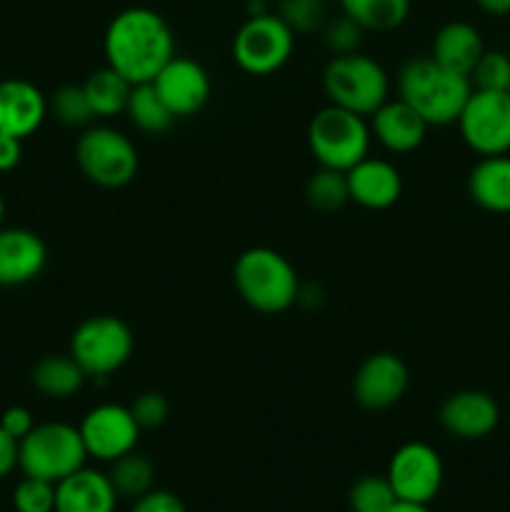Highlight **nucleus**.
Returning <instances> with one entry per match:
<instances>
[{
  "instance_id": "1",
  "label": "nucleus",
  "mask_w": 510,
  "mask_h": 512,
  "mask_svg": "<svg viewBox=\"0 0 510 512\" xmlns=\"http://www.w3.org/2000/svg\"><path fill=\"white\" fill-rule=\"evenodd\" d=\"M105 65L118 70L128 83H153L175 55V38L160 13L150 8L120 10L103 38Z\"/></svg>"
},
{
  "instance_id": "2",
  "label": "nucleus",
  "mask_w": 510,
  "mask_h": 512,
  "mask_svg": "<svg viewBox=\"0 0 510 512\" xmlns=\"http://www.w3.org/2000/svg\"><path fill=\"white\" fill-rule=\"evenodd\" d=\"M470 93L468 75L443 68L430 55L408 60L398 73V98L418 110L428 125L458 123Z\"/></svg>"
},
{
  "instance_id": "3",
  "label": "nucleus",
  "mask_w": 510,
  "mask_h": 512,
  "mask_svg": "<svg viewBox=\"0 0 510 512\" xmlns=\"http://www.w3.org/2000/svg\"><path fill=\"white\" fill-rule=\"evenodd\" d=\"M240 298L263 315L285 313L298 303L300 280L290 260L273 248H248L233 265Z\"/></svg>"
},
{
  "instance_id": "4",
  "label": "nucleus",
  "mask_w": 510,
  "mask_h": 512,
  "mask_svg": "<svg viewBox=\"0 0 510 512\" xmlns=\"http://www.w3.org/2000/svg\"><path fill=\"white\" fill-rule=\"evenodd\" d=\"M325 95L338 108L370 118L390 95V78L383 65L365 53L333 55L323 70Z\"/></svg>"
},
{
  "instance_id": "5",
  "label": "nucleus",
  "mask_w": 510,
  "mask_h": 512,
  "mask_svg": "<svg viewBox=\"0 0 510 512\" xmlns=\"http://www.w3.org/2000/svg\"><path fill=\"white\" fill-rule=\"evenodd\" d=\"M370 125L363 115L350 113L338 105H325L313 115L308 125L310 155L320 168H333L348 173L353 165L368 158Z\"/></svg>"
},
{
  "instance_id": "6",
  "label": "nucleus",
  "mask_w": 510,
  "mask_h": 512,
  "mask_svg": "<svg viewBox=\"0 0 510 512\" xmlns=\"http://www.w3.org/2000/svg\"><path fill=\"white\" fill-rule=\"evenodd\" d=\"M85 450L80 430L68 423L35 425L18 443V468L30 478L58 485L75 470L85 468Z\"/></svg>"
},
{
  "instance_id": "7",
  "label": "nucleus",
  "mask_w": 510,
  "mask_h": 512,
  "mask_svg": "<svg viewBox=\"0 0 510 512\" xmlns=\"http://www.w3.org/2000/svg\"><path fill=\"white\" fill-rule=\"evenodd\" d=\"M75 163L90 183L100 188H123L138 175L135 143L110 125H90L75 143Z\"/></svg>"
},
{
  "instance_id": "8",
  "label": "nucleus",
  "mask_w": 510,
  "mask_h": 512,
  "mask_svg": "<svg viewBox=\"0 0 510 512\" xmlns=\"http://www.w3.org/2000/svg\"><path fill=\"white\" fill-rule=\"evenodd\" d=\"M133 350V330L115 315H93L83 320L70 338V355L93 380H105L118 373Z\"/></svg>"
},
{
  "instance_id": "9",
  "label": "nucleus",
  "mask_w": 510,
  "mask_h": 512,
  "mask_svg": "<svg viewBox=\"0 0 510 512\" xmlns=\"http://www.w3.org/2000/svg\"><path fill=\"white\" fill-rule=\"evenodd\" d=\"M295 33L278 13L253 15L233 38V60L248 75H273L290 60Z\"/></svg>"
},
{
  "instance_id": "10",
  "label": "nucleus",
  "mask_w": 510,
  "mask_h": 512,
  "mask_svg": "<svg viewBox=\"0 0 510 512\" xmlns=\"http://www.w3.org/2000/svg\"><path fill=\"white\" fill-rule=\"evenodd\" d=\"M465 145L480 158L510 153V93L475 90L458 118Z\"/></svg>"
},
{
  "instance_id": "11",
  "label": "nucleus",
  "mask_w": 510,
  "mask_h": 512,
  "mask_svg": "<svg viewBox=\"0 0 510 512\" xmlns=\"http://www.w3.org/2000/svg\"><path fill=\"white\" fill-rule=\"evenodd\" d=\"M385 478L393 485L398 500L428 505L438 498L440 488H443L445 468L438 450L415 440V443H405L395 450Z\"/></svg>"
},
{
  "instance_id": "12",
  "label": "nucleus",
  "mask_w": 510,
  "mask_h": 512,
  "mask_svg": "<svg viewBox=\"0 0 510 512\" xmlns=\"http://www.w3.org/2000/svg\"><path fill=\"white\" fill-rule=\"evenodd\" d=\"M78 430L85 450H88V458L103 460V463H113L120 455L135 450L140 433H143L130 408L115 403L95 405L93 410H88Z\"/></svg>"
},
{
  "instance_id": "13",
  "label": "nucleus",
  "mask_w": 510,
  "mask_h": 512,
  "mask_svg": "<svg viewBox=\"0 0 510 512\" xmlns=\"http://www.w3.org/2000/svg\"><path fill=\"white\" fill-rule=\"evenodd\" d=\"M408 365L395 353H373L360 363L353 378V398L365 410H388L408 390Z\"/></svg>"
},
{
  "instance_id": "14",
  "label": "nucleus",
  "mask_w": 510,
  "mask_h": 512,
  "mask_svg": "<svg viewBox=\"0 0 510 512\" xmlns=\"http://www.w3.org/2000/svg\"><path fill=\"white\" fill-rule=\"evenodd\" d=\"M153 88L175 118L200 113L210 98V78L200 63L190 58H173L153 78Z\"/></svg>"
},
{
  "instance_id": "15",
  "label": "nucleus",
  "mask_w": 510,
  "mask_h": 512,
  "mask_svg": "<svg viewBox=\"0 0 510 512\" xmlns=\"http://www.w3.org/2000/svg\"><path fill=\"white\" fill-rule=\"evenodd\" d=\"M440 425L460 440H483L498 428L500 408L485 390H458L440 405Z\"/></svg>"
},
{
  "instance_id": "16",
  "label": "nucleus",
  "mask_w": 510,
  "mask_h": 512,
  "mask_svg": "<svg viewBox=\"0 0 510 512\" xmlns=\"http://www.w3.org/2000/svg\"><path fill=\"white\" fill-rule=\"evenodd\" d=\"M45 265H48V245L38 233L0 225V288L33 283Z\"/></svg>"
},
{
  "instance_id": "17",
  "label": "nucleus",
  "mask_w": 510,
  "mask_h": 512,
  "mask_svg": "<svg viewBox=\"0 0 510 512\" xmlns=\"http://www.w3.org/2000/svg\"><path fill=\"white\" fill-rule=\"evenodd\" d=\"M48 118V98L23 78L0 80V133L25 140Z\"/></svg>"
},
{
  "instance_id": "18",
  "label": "nucleus",
  "mask_w": 510,
  "mask_h": 512,
  "mask_svg": "<svg viewBox=\"0 0 510 512\" xmlns=\"http://www.w3.org/2000/svg\"><path fill=\"white\" fill-rule=\"evenodd\" d=\"M350 200L360 208L388 210L398 203L403 193V178L393 163L383 158H363L348 170Z\"/></svg>"
},
{
  "instance_id": "19",
  "label": "nucleus",
  "mask_w": 510,
  "mask_h": 512,
  "mask_svg": "<svg viewBox=\"0 0 510 512\" xmlns=\"http://www.w3.org/2000/svg\"><path fill=\"white\" fill-rule=\"evenodd\" d=\"M430 125L405 100H385L370 115V133L390 153H413L423 145Z\"/></svg>"
},
{
  "instance_id": "20",
  "label": "nucleus",
  "mask_w": 510,
  "mask_h": 512,
  "mask_svg": "<svg viewBox=\"0 0 510 512\" xmlns=\"http://www.w3.org/2000/svg\"><path fill=\"white\" fill-rule=\"evenodd\" d=\"M118 493L108 473L80 468L55 485V512H115Z\"/></svg>"
},
{
  "instance_id": "21",
  "label": "nucleus",
  "mask_w": 510,
  "mask_h": 512,
  "mask_svg": "<svg viewBox=\"0 0 510 512\" xmlns=\"http://www.w3.org/2000/svg\"><path fill=\"white\" fill-rule=\"evenodd\" d=\"M483 53L485 45L480 30L475 25L465 23V20H453V23H445L435 33L430 58L443 65V68L470 78Z\"/></svg>"
},
{
  "instance_id": "22",
  "label": "nucleus",
  "mask_w": 510,
  "mask_h": 512,
  "mask_svg": "<svg viewBox=\"0 0 510 512\" xmlns=\"http://www.w3.org/2000/svg\"><path fill=\"white\" fill-rule=\"evenodd\" d=\"M468 193L488 213H510V155H488L473 165Z\"/></svg>"
},
{
  "instance_id": "23",
  "label": "nucleus",
  "mask_w": 510,
  "mask_h": 512,
  "mask_svg": "<svg viewBox=\"0 0 510 512\" xmlns=\"http://www.w3.org/2000/svg\"><path fill=\"white\" fill-rule=\"evenodd\" d=\"M33 388L38 390L43 398L50 400H68L78 393L85 385L88 375L85 370L75 363L73 355H45L35 363L33 375Z\"/></svg>"
},
{
  "instance_id": "24",
  "label": "nucleus",
  "mask_w": 510,
  "mask_h": 512,
  "mask_svg": "<svg viewBox=\"0 0 510 512\" xmlns=\"http://www.w3.org/2000/svg\"><path fill=\"white\" fill-rule=\"evenodd\" d=\"M83 90L88 95V103L93 108L95 118H115V115L125 113L133 83H128L118 70L105 65V68L93 70L85 78Z\"/></svg>"
},
{
  "instance_id": "25",
  "label": "nucleus",
  "mask_w": 510,
  "mask_h": 512,
  "mask_svg": "<svg viewBox=\"0 0 510 512\" xmlns=\"http://www.w3.org/2000/svg\"><path fill=\"white\" fill-rule=\"evenodd\" d=\"M340 10L363 30L388 33L405 23L410 0H340Z\"/></svg>"
},
{
  "instance_id": "26",
  "label": "nucleus",
  "mask_w": 510,
  "mask_h": 512,
  "mask_svg": "<svg viewBox=\"0 0 510 512\" xmlns=\"http://www.w3.org/2000/svg\"><path fill=\"white\" fill-rule=\"evenodd\" d=\"M125 115H128L135 128L150 135L165 133L175 123V115L163 103V98L153 88V83L133 85L128 105H125Z\"/></svg>"
},
{
  "instance_id": "27",
  "label": "nucleus",
  "mask_w": 510,
  "mask_h": 512,
  "mask_svg": "<svg viewBox=\"0 0 510 512\" xmlns=\"http://www.w3.org/2000/svg\"><path fill=\"white\" fill-rule=\"evenodd\" d=\"M108 478H110V483H113L118 498L138 500L140 495H145L153 490L155 465L150 458H145V455L130 450V453L120 455L118 460H113V463H110Z\"/></svg>"
},
{
  "instance_id": "28",
  "label": "nucleus",
  "mask_w": 510,
  "mask_h": 512,
  "mask_svg": "<svg viewBox=\"0 0 510 512\" xmlns=\"http://www.w3.org/2000/svg\"><path fill=\"white\" fill-rule=\"evenodd\" d=\"M305 198H308L310 208L318 213H338L340 208H345V203H350L348 175L343 170L318 168L308 178Z\"/></svg>"
},
{
  "instance_id": "29",
  "label": "nucleus",
  "mask_w": 510,
  "mask_h": 512,
  "mask_svg": "<svg viewBox=\"0 0 510 512\" xmlns=\"http://www.w3.org/2000/svg\"><path fill=\"white\" fill-rule=\"evenodd\" d=\"M395 503L398 495L385 475H363L348 490L350 512H390Z\"/></svg>"
},
{
  "instance_id": "30",
  "label": "nucleus",
  "mask_w": 510,
  "mask_h": 512,
  "mask_svg": "<svg viewBox=\"0 0 510 512\" xmlns=\"http://www.w3.org/2000/svg\"><path fill=\"white\" fill-rule=\"evenodd\" d=\"M48 113L55 115V120L68 128H85L95 120L93 108L88 103L83 83L80 85H60L48 98Z\"/></svg>"
},
{
  "instance_id": "31",
  "label": "nucleus",
  "mask_w": 510,
  "mask_h": 512,
  "mask_svg": "<svg viewBox=\"0 0 510 512\" xmlns=\"http://www.w3.org/2000/svg\"><path fill=\"white\" fill-rule=\"evenodd\" d=\"M278 15L295 35H310L323 30L328 20L325 0H280Z\"/></svg>"
},
{
  "instance_id": "32",
  "label": "nucleus",
  "mask_w": 510,
  "mask_h": 512,
  "mask_svg": "<svg viewBox=\"0 0 510 512\" xmlns=\"http://www.w3.org/2000/svg\"><path fill=\"white\" fill-rule=\"evenodd\" d=\"M470 83L475 90H508L510 55H505L503 50H485L470 73Z\"/></svg>"
},
{
  "instance_id": "33",
  "label": "nucleus",
  "mask_w": 510,
  "mask_h": 512,
  "mask_svg": "<svg viewBox=\"0 0 510 512\" xmlns=\"http://www.w3.org/2000/svg\"><path fill=\"white\" fill-rule=\"evenodd\" d=\"M323 43L330 50V55H350L358 53L360 43H363V33L355 20H350L348 15L340 13L338 18H328L323 25Z\"/></svg>"
},
{
  "instance_id": "34",
  "label": "nucleus",
  "mask_w": 510,
  "mask_h": 512,
  "mask_svg": "<svg viewBox=\"0 0 510 512\" xmlns=\"http://www.w3.org/2000/svg\"><path fill=\"white\" fill-rule=\"evenodd\" d=\"M15 512H55V483L25 475L13 490Z\"/></svg>"
},
{
  "instance_id": "35",
  "label": "nucleus",
  "mask_w": 510,
  "mask_h": 512,
  "mask_svg": "<svg viewBox=\"0 0 510 512\" xmlns=\"http://www.w3.org/2000/svg\"><path fill=\"white\" fill-rule=\"evenodd\" d=\"M128 408L140 430L163 428L165 420H168L170 415L168 398H165L163 393H158V390H145V393H140Z\"/></svg>"
},
{
  "instance_id": "36",
  "label": "nucleus",
  "mask_w": 510,
  "mask_h": 512,
  "mask_svg": "<svg viewBox=\"0 0 510 512\" xmlns=\"http://www.w3.org/2000/svg\"><path fill=\"white\" fill-rule=\"evenodd\" d=\"M130 512H188L185 510L183 500L178 498L170 490H150V493L140 495L135 500V505L130 508Z\"/></svg>"
},
{
  "instance_id": "37",
  "label": "nucleus",
  "mask_w": 510,
  "mask_h": 512,
  "mask_svg": "<svg viewBox=\"0 0 510 512\" xmlns=\"http://www.w3.org/2000/svg\"><path fill=\"white\" fill-rule=\"evenodd\" d=\"M0 428H3L8 435H13V438L20 443V440L35 428L33 413H30L28 408H23V405H13V408L3 410V415H0Z\"/></svg>"
},
{
  "instance_id": "38",
  "label": "nucleus",
  "mask_w": 510,
  "mask_h": 512,
  "mask_svg": "<svg viewBox=\"0 0 510 512\" xmlns=\"http://www.w3.org/2000/svg\"><path fill=\"white\" fill-rule=\"evenodd\" d=\"M20 158H23V140L0 133V173L18 168Z\"/></svg>"
},
{
  "instance_id": "39",
  "label": "nucleus",
  "mask_w": 510,
  "mask_h": 512,
  "mask_svg": "<svg viewBox=\"0 0 510 512\" xmlns=\"http://www.w3.org/2000/svg\"><path fill=\"white\" fill-rule=\"evenodd\" d=\"M18 468V440L0 428V480Z\"/></svg>"
},
{
  "instance_id": "40",
  "label": "nucleus",
  "mask_w": 510,
  "mask_h": 512,
  "mask_svg": "<svg viewBox=\"0 0 510 512\" xmlns=\"http://www.w3.org/2000/svg\"><path fill=\"white\" fill-rule=\"evenodd\" d=\"M475 3L488 15H510V0H475Z\"/></svg>"
},
{
  "instance_id": "41",
  "label": "nucleus",
  "mask_w": 510,
  "mask_h": 512,
  "mask_svg": "<svg viewBox=\"0 0 510 512\" xmlns=\"http://www.w3.org/2000/svg\"><path fill=\"white\" fill-rule=\"evenodd\" d=\"M390 512H430V510L428 505H415V503H403V500H398Z\"/></svg>"
},
{
  "instance_id": "42",
  "label": "nucleus",
  "mask_w": 510,
  "mask_h": 512,
  "mask_svg": "<svg viewBox=\"0 0 510 512\" xmlns=\"http://www.w3.org/2000/svg\"><path fill=\"white\" fill-rule=\"evenodd\" d=\"M5 218V198H3V190H0V225H3Z\"/></svg>"
},
{
  "instance_id": "43",
  "label": "nucleus",
  "mask_w": 510,
  "mask_h": 512,
  "mask_svg": "<svg viewBox=\"0 0 510 512\" xmlns=\"http://www.w3.org/2000/svg\"><path fill=\"white\" fill-rule=\"evenodd\" d=\"M268 3H280V0H268Z\"/></svg>"
},
{
  "instance_id": "44",
  "label": "nucleus",
  "mask_w": 510,
  "mask_h": 512,
  "mask_svg": "<svg viewBox=\"0 0 510 512\" xmlns=\"http://www.w3.org/2000/svg\"><path fill=\"white\" fill-rule=\"evenodd\" d=\"M508 93H510V88H508Z\"/></svg>"
}]
</instances>
